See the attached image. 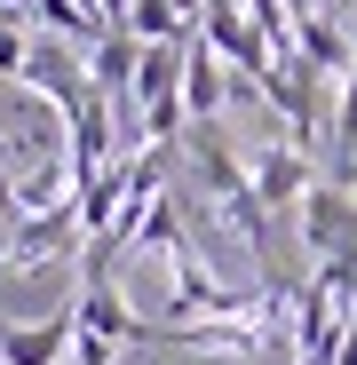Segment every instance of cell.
Returning a JSON list of instances; mask_svg holds the SVG:
<instances>
[{
	"instance_id": "obj_1",
	"label": "cell",
	"mask_w": 357,
	"mask_h": 365,
	"mask_svg": "<svg viewBox=\"0 0 357 365\" xmlns=\"http://www.w3.org/2000/svg\"><path fill=\"white\" fill-rule=\"evenodd\" d=\"M294 222H302V247L318 262H357V191H349V182L318 175L310 199L294 207Z\"/></svg>"
},
{
	"instance_id": "obj_2",
	"label": "cell",
	"mask_w": 357,
	"mask_h": 365,
	"mask_svg": "<svg viewBox=\"0 0 357 365\" xmlns=\"http://www.w3.org/2000/svg\"><path fill=\"white\" fill-rule=\"evenodd\" d=\"M72 326L88 341H111V349H135V341H159L151 318H135L128 302H119V278L111 270H80V294H72Z\"/></svg>"
},
{
	"instance_id": "obj_3",
	"label": "cell",
	"mask_w": 357,
	"mask_h": 365,
	"mask_svg": "<svg viewBox=\"0 0 357 365\" xmlns=\"http://www.w3.org/2000/svg\"><path fill=\"white\" fill-rule=\"evenodd\" d=\"M199 40L222 56L230 72H247L254 88H262V80H270V64H278V56H270V40L254 32V16L238 9V0H207V16H199Z\"/></svg>"
},
{
	"instance_id": "obj_4",
	"label": "cell",
	"mask_w": 357,
	"mask_h": 365,
	"mask_svg": "<svg viewBox=\"0 0 357 365\" xmlns=\"http://www.w3.org/2000/svg\"><path fill=\"white\" fill-rule=\"evenodd\" d=\"M247 175H254L262 215H294V207L310 199V182H318V159H310L302 143H262V151L247 159Z\"/></svg>"
},
{
	"instance_id": "obj_5",
	"label": "cell",
	"mask_w": 357,
	"mask_h": 365,
	"mask_svg": "<svg viewBox=\"0 0 357 365\" xmlns=\"http://www.w3.org/2000/svg\"><path fill=\"white\" fill-rule=\"evenodd\" d=\"M222 103H230L222 56L191 32V48H183V119H191V128H214V119H222Z\"/></svg>"
},
{
	"instance_id": "obj_6",
	"label": "cell",
	"mask_w": 357,
	"mask_h": 365,
	"mask_svg": "<svg viewBox=\"0 0 357 365\" xmlns=\"http://www.w3.org/2000/svg\"><path fill=\"white\" fill-rule=\"evenodd\" d=\"M64 357H72V302L56 318L0 326V365H64Z\"/></svg>"
},
{
	"instance_id": "obj_7",
	"label": "cell",
	"mask_w": 357,
	"mask_h": 365,
	"mask_svg": "<svg viewBox=\"0 0 357 365\" xmlns=\"http://www.w3.org/2000/svg\"><path fill=\"white\" fill-rule=\"evenodd\" d=\"M135 64H143V40H128V32H103L95 48H88V88L111 103V111H128V88H135Z\"/></svg>"
},
{
	"instance_id": "obj_8",
	"label": "cell",
	"mask_w": 357,
	"mask_h": 365,
	"mask_svg": "<svg viewBox=\"0 0 357 365\" xmlns=\"http://www.w3.org/2000/svg\"><path fill=\"white\" fill-rule=\"evenodd\" d=\"M24 56H32L24 24H16V16H0V80H24Z\"/></svg>"
},
{
	"instance_id": "obj_9",
	"label": "cell",
	"mask_w": 357,
	"mask_h": 365,
	"mask_svg": "<svg viewBox=\"0 0 357 365\" xmlns=\"http://www.w3.org/2000/svg\"><path fill=\"white\" fill-rule=\"evenodd\" d=\"M111 357H119L111 341H88V334L72 326V357H64V365H111Z\"/></svg>"
},
{
	"instance_id": "obj_10",
	"label": "cell",
	"mask_w": 357,
	"mask_h": 365,
	"mask_svg": "<svg viewBox=\"0 0 357 365\" xmlns=\"http://www.w3.org/2000/svg\"><path fill=\"white\" fill-rule=\"evenodd\" d=\"M349 326H357V294H349Z\"/></svg>"
}]
</instances>
